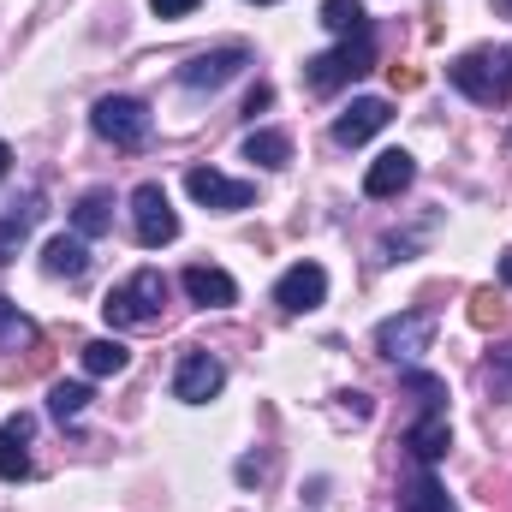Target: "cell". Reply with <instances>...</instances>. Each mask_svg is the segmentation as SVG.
<instances>
[{
  "label": "cell",
  "instance_id": "obj_18",
  "mask_svg": "<svg viewBox=\"0 0 512 512\" xmlns=\"http://www.w3.org/2000/svg\"><path fill=\"white\" fill-rule=\"evenodd\" d=\"M114 227V191H84L78 209H72V233L78 239H102Z\"/></svg>",
  "mask_w": 512,
  "mask_h": 512
},
{
  "label": "cell",
  "instance_id": "obj_26",
  "mask_svg": "<svg viewBox=\"0 0 512 512\" xmlns=\"http://www.w3.org/2000/svg\"><path fill=\"white\" fill-rule=\"evenodd\" d=\"M471 322H477V328H501V322H507V304H501L495 292H477V298H471Z\"/></svg>",
  "mask_w": 512,
  "mask_h": 512
},
{
  "label": "cell",
  "instance_id": "obj_7",
  "mask_svg": "<svg viewBox=\"0 0 512 512\" xmlns=\"http://www.w3.org/2000/svg\"><path fill=\"white\" fill-rule=\"evenodd\" d=\"M245 66H251V48H245V42H227V48H209V54L185 60V66H179V84H185L191 96H203V90H221V84H233Z\"/></svg>",
  "mask_w": 512,
  "mask_h": 512
},
{
  "label": "cell",
  "instance_id": "obj_6",
  "mask_svg": "<svg viewBox=\"0 0 512 512\" xmlns=\"http://www.w3.org/2000/svg\"><path fill=\"white\" fill-rule=\"evenodd\" d=\"M435 340V310H399L376 328V352L393 358V364H417Z\"/></svg>",
  "mask_w": 512,
  "mask_h": 512
},
{
  "label": "cell",
  "instance_id": "obj_3",
  "mask_svg": "<svg viewBox=\"0 0 512 512\" xmlns=\"http://www.w3.org/2000/svg\"><path fill=\"white\" fill-rule=\"evenodd\" d=\"M370 66H376V30H364V36H346L340 48H328V54L304 60V84H310L316 96H334L340 84L364 78Z\"/></svg>",
  "mask_w": 512,
  "mask_h": 512
},
{
  "label": "cell",
  "instance_id": "obj_25",
  "mask_svg": "<svg viewBox=\"0 0 512 512\" xmlns=\"http://www.w3.org/2000/svg\"><path fill=\"white\" fill-rule=\"evenodd\" d=\"M399 382H405V393H417L423 399V411H447V382L441 376H429V370H399Z\"/></svg>",
  "mask_w": 512,
  "mask_h": 512
},
{
  "label": "cell",
  "instance_id": "obj_13",
  "mask_svg": "<svg viewBox=\"0 0 512 512\" xmlns=\"http://www.w3.org/2000/svg\"><path fill=\"white\" fill-rule=\"evenodd\" d=\"M387 120H393V108H387L382 96H358V102L334 120V143H340V149H358V143H370Z\"/></svg>",
  "mask_w": 512,
  "mask_h": 512
},
{
  "label": "cell",
  "instance_id": "obj_14",
  "mask_svg": "<svg viewBox=\"0 0 512 512\" xmlns=\"http://www.w3.org/2000/svg\"><path fill=\"white\" fill-rule=\"evenodd\" d=\"M36 221H42V191H24V197L0 215V268H6V262H18L24 239L36 233Z\"/></svg>",
  "mask_w": 512,
  "mask_h": 512
},
{
  "label": "cell",
  "instance_id": "obj_8",
  "mask_svg": "<svg viewBox=\"0 0 512 512\" xmlns=\"http://www.w3.org/2000/svg\"><path fill=\"white\" fill-rule=\"evenodd\" d=\"M274 304H280L286 316L322 310V304H328V268H322V262H292V268L274 280Z\"/></svg>",
  "mask_w": 512,
  "mask_h": 512
},
{
  "label": "cell",
  "instance_id": "obj_23",
  "mask_svg": "<svg viewBox=\"0 0 512 512\" xmlns=\"http://www.w3.org/2000/svg\"><path fill=\"white\" fill-rule=\"evenodd\" d=\"M126 364H131V352L120 340H90L84 346V376H120Z\"/></svg>",
  "mask_w": 512,
  "mask_h": 512
},
{
  "label": "cell",
  "instance_id": "obj_32",
  "mask_svg": "<svg viewBox=\"0 0 512 512\" xmlns=\"http://www.w3.org/2000/svg\"><path fill=\"white\" fill-rule=\"evenodd\" d=\"M6 161H12V149H6V143H0V173H6Z\"/></svg>",
  "mask_w": 512,
  "mask_h": 512
},
{
  "label": "cell",
  "instance_id": "obj_9",
  "mask_svg": "<svg viewBox=\"0 0 512 512\" xmlns=\"http://www.w3.org/2000/svg\"><path fill=\"white\" fill-rule=\"evenodd\" d=\"M185 191H191L203 209H221V215L251 209V203H256L251 179H227V173H215V167H191V173H185Z\"/></svg>",
  "mask_w": 512,
  "mask_h": 512
},
{
  "label": "cell",
  "instance_id": "obj_1",
  "mask_svg": "<svg viewBox=\"0 0 512 512\" xmlns=\"http://www.w3.org/2000/svg\"><path fill=\"white\" fill-rule=\"evenodd\" d=\"M447 84L471 96L477 108H507L512 102V48H477L447 66Z\"/></svg>",
  "mask_w": 512,
  "mask_h": 512
},
{
  "label": "cell",
  "instance_id": "obj_2",
  "mask_svg": "<svg viewBox=\"0 0 512 512\" xmlns=\"http://www.w3.org/2000/svg\"><path fill=\"white\" fill-rule=\"evenodd\" d=\"M167 310V274L161 268H137L131 280H120L108 298H102V316L114 328H143V322H161Z\"/></svg>",
  "mask_w": 512,
  "mask_h": 512
},
{
  "label": "cell",
  "instance_id": "obj_29",
  "mask_svg": "<svg viewBox=\"0 0 512 512\" xmlns=\"http://www.w3.org/2000/svg\"><path fill=\"white\" fill-rule=\"evenodd\" d=\"M268 477V459H239V483H262Z\"/></svg>",
  "mask_w": 512,
  "mask_h": 512
},
{
  "label": "cell",
  "instance_id": "obj_20",
  "mask_svg": "<svg viewBox=\"0 0 512 512\" xmlns=\"http://www.w3.org/2000/svg\"><path fill=\"white\" fill-rule=\"evenodd\" d=\"M245 161H256V167H286L292 161V137L286 131H251L245 137Z\"/></svg>",
  "mask_w": 512,
  "mask_h": 512
},
{
  "label": "cell",
  "instance_id": "obj_12",
  "mask_svg": "<svg viewBox=\"0 0 512 512\" xmlns=\"http://www.w3.org/2000/svg\"><path fill=\"white\" fill-rule=\"evenodd\" d=\"M30 435H36L30 411H12L0 423V483H24L30 477Z\"/></svg>",
  "mask_w": 512,
  "mask_h": 512
},
{
  "label": "cell",
  "instance_id": "obj_34",
  "mask_svg": "<svg viewBox=\"0 0 512 512\" xmlns=\"http://www.w3.org/2000/svg\"><path fill=\"white\" fill-rule=\"evenodd\" d=\"M501 6H507V12H512V0H501Z\"/></svg>",
  "mask_w": 512,
  "mask_h": 512
},
{
  "label": "cell",
  "instance_id": "obj_22",
  "mask_svg": "<svg viewBox=\"0 0 512 512\" xmlns=\"http://www.w3.org/2000/svg\"><path fill=\"white\" fill-rule=\"evenodd\" d=\"M12 346H36V322L0 292V352H12Z\"/></svg>",
  "mask_w": 512,
  "mask_h": 512
},
{
  "label": "cell",
  "instance_id": "obj_11",
  "mask_svg": "<svg viewBox=\"0 0 512 512\" xmlns=\"http://www.w3.org/2000/svg\"><path fill=\"white\" fill-rule=\"evenodd\" d=\"M179 286H185V298L203 304V310H227V304H239V280H233L227 268H215V262H191V268L179 274Z\"/></svg>",
  "mask_w": 512,
  "mask_h": 512
},
{
  "label": "cell",
  "instance_id": "obj_4",
  "mask_svg": "<svg viewBox=\"0 0 512 512\" xmlns=\"http://www.w3.org/2000/svg\"><path fill=\"white\" fill-rule=\"evenodd\" d=\"M90 126H96L102 143H114V149H143L149 131H155V120H149V108H143L137 96H102L96 114H90Z\"/></svg>",
  "mask_w": 512,
  "mask_h": 512
},
{
  "label": "cell",
  "instance_id": "obj_21",
  "mask_svg": "<svg viewBox=\"0 0 512 512\" xmlns=\"http://www.w3.org/2000/svg\"><path fill=\"white\" fill-rule=\"evenodd\" d=\"M322 24L334 36H364L370 30V12H364V0H322Z\"/></svg>",
  "mask_w": 512,
  "mask_h": 512
},
{
  "label": "cell",
  "instance_id": "obj_27",
  "mask_svg": "<svg viewBox=\"0 0 512 512\" xmlns=\"http://www.w3.org/2000/svg\"><path fill=\"white\" fill-rule=\"evenodd\" d=\"M197 6H203V0H149V12H155V18H191Z\"/></svg>",
  "mask_w": 512,
  "mask_h": 512
},
{
  "label": "cell",
  "instance_id": "obj_10",
  "mask_svg": "<svg viewBox=\"0 0 512 512\" xmlns=\"http://www.w3.org/2000/svg\"><path fill=\"white\" fill-rule=\"evenodd\" d=\"M221 387H227V364H221L215 352H185V358H179V370H173V399L209 405Z\"/></svg>",
  "mask_w": 512,
  "mask_h": 512
},
{
  "label": "cell",
  "instance_id": "obj_15",
  "mask_svg": "<svg viewBox=\"0 0 512 512\" xmlns=\"http://www.w3.org/2000/svg\"><path fill=\"white\" fill-rule=\"evenodd\" d=\"M405 447H411V459L429 471V465H441L447 459V447H453V429H447V411H423L411 429H405Z\"/></svg>",
  "mask_w": 512,
  "mask_h": 512
},
{
  "label": "cell",
  "instance_id": "obj_30",
  "mask_svg": "<svg viewBox=\"0 0 512 512\" xmlns=\"http://www.w3.org/2000/svg\"><path fill=\"white\" fill-rule=\"evenodd\" d=\"M268 102H274V90H268V84H256V90H251V102H245V114H251V120H256V114H262Z\"/></svg>",
  "mask_w": 512,
  "mask_h": 512
},
{
  "label": "cell",
  "instance_id": "obj_16",
  "mask_svg": "<svg viewBox=\"0 0 512 512\" xmlns=\"http://www.w3.org/2000/svg\"><path fill=\"white\" fill-rule=\"evenodd\" d=\"M411 179H417V161H411L405 149H387V155H376V161H370V173H364V197L387 203V197H399Z\"/></svg>",
  "mask_w": 512,
  "mask_h": 512
},
{
  "label": "cell",
  "instance_id": "obj_19",
  "mask_svg": "<svg viewBox=\"0 0 512 512\" xmlns=\"http://www.w3.org/2000/svg\"><path fill=\"white\" fill-rule=\"evenodd\" d=\"M399 512H453V501H447V489H441L429 471H417V477L399 489Z\"/></svg>",
  "mask_w": 512,
  "mask_h": 512
},
{
  "label": "cell",
  "instance_id": "obj_17",
  "mask_svg": "<svg viewBox=\"0 0 512 512\" xmlns=\"http://www.w3.org/2000/svg\"><path fill=\"white\" fill-rule=\"evenodd\" d=\"M42 268H48L54 280H84V274H90V239H78V233L48 239V245H42Z\"/></svg>",
  "mask_w": 512,
  "mask_h": 512
},
{
  "label": "cell",
  "instance_id": "obj_24",
  "mask_svg": "<svg viewBox=\"0 0 512 512\" xmlns=\"http://www.w3.org/2000/svg\"><path fill=\"white\" fill-rule=\"evenodd\" d=\"M84 405H90V382H54L48 387V411H54L60 423L84 417Z\"/></svg>",
  "mask_w": 512,
  "mask_h": 512
},
{
  "label": "cell",
  "instance_id": "obj_31",
  "mask_svg": "<svg viewBox=\"0 0 512 512\" xmlns=\"http://www.w3.org/2000/svg\"><path fill=\"white\" fill-rule=\"evenodd\" d=\"M501 280H507V286H512V251L501 256Z\"/></svg>",
  "mask_w": 512,
  "mask_h": 512
},
{
  "label": "cell",
  "instance_id": "obj_5",
  "mask_svg": "<svg viewBox=\"0 0 512 512\" xmlns=\"http://www.w3.org/2000/svg\"><path fill=\"white\" fill-rule=\"evenodd\" d=\"M131 233H137L143 251H161V245L179 239V215H173V203H167V191L155 179L131 191Z\"/></svg>",
  "mask_w": 512,
  "mask_h": 512
},
{
  "label": "cell",
  "instance_id": "obj_33",
  "mask_svg": "<svg viewBox=\"0 0 512 512\" xmlns=\"http://www.w3.org/2000/svg\"><path fill=\"white\" fill-rule=\"evenodd\" d=\"M256 6H274V0H256Z\"/></svg>",
  "mask_w": 512,
  "mask_h": 512
},
{
  "label": "cell",
  "instance_id": "obj_28",
  "mask_svg": "<svg viewBox=\"0 0 512 512\" xmlns=\"http://www.w3.org/2000/svg\"><path fill=\"white\" fill-rule=\"evenodd\" d=\"M489 382H512V346H495V358H489Z\"/></svg>",
  "mask_w": 512,
  "mask_h": 512
}]
</instances>
